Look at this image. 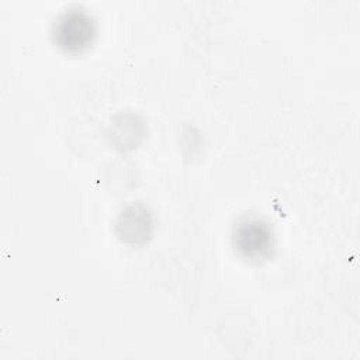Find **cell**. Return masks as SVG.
<instances>
[{"instance_id": "obj_1", "label": "cell", "mask_w": 360, "mask_h": 360, "mask_svg": "<svg viewBox=\"0 0 360 360\" xmlns=\"http://www.w3.org/2000/svg\"><path fill=\"white\" fill-rule=\"evenodd\" d=\"M94 24L91 18L79 11L65 13L56 24L55 39L65 51H82L91 44Z\"/></svg>"}, {"instance_id": "obj_2", "label": "cell", "mask_w": 360, "mask_h": 360, "mask_svg": "<svg viewBox=\"0 0 360 360\" xmlns=\"http://www.w3.org/2000/svg\"><path fill=\"white\" fill-rule=\"evenodd\" d=\"M235 243L248 257H263L273 246V235L267 224L245 219L235 229Z\"/></svg>"}]
</instances>
